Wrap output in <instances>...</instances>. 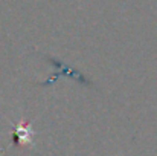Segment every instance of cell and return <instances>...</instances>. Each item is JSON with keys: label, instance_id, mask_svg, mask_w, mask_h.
Returning a JSON list of instances; mask_svg holds the SVG:
<instances>
[{"label": "cell", "instance_id": "6da1fadb", "mask_svg": "<svg viewBox=\"0 0 157 156\" xmlns=\"http://www.w3.org/2000/svg\"><path fill=\"white\" fill-rule=\"evenodd\" d=\"M48 61H49V63H52L53 66H55L56 74L53 75L52 78H49V80H46L44 83H41V86H48V84H51V83H53V81H56L61 75L69 77V78H72V80L78 81V83H79V84H82V86H90V81H89V80H87V78L79 72V70L69 67L67 64H64V63H61V61L55 60V58H52V57H48Z\"/></svg>", "mask_w": 157, "mask_h": 156}, {"label": "cell", "instance_id": "7a4b0ae2", "mask_svg": "<svg viewBox=\"0 0 157 156\" xmlns=\"http://www.w3.org/2000/svg\"><path fill=\"white\" fill-rule=\"evenodd\" d=\"M34 130H32V122H17L14 124V133H12V144L14 146H21L28 144L31 147L35 146L34 142Z\"/></svg>", "mask_w": 157, "mask_h": 156}]
</instances>
